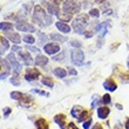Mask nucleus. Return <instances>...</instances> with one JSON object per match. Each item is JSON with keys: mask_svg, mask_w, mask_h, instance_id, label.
Returning <instances> with one entry per match:
<instances>
[{"mask_svg": "<svg viewBox=\"0 0 129 129\" xmlns=\"http://www.w3.org/2000/svg\"><path fill=\"white\" fill-rule=\"evenodd\" d=\"M64 56H66V53L61 52V53H59V55H54V56H53V60H54V61H62L64 59Z\"/></svg>", "mask_w": 129, "mask_h": 129, "instance_id": "obj_34", "label": "nucleus"}, {"mask_svg": "<svg viewBox=\"0 0 129 129\" xmlns=\"http://www.w3.org/2000/svg\"><path fill=\"white\" fill-rule=\"evenodd\" d=\"M127 66L129 67V56H128V59H127Z\"/></svg>", "mask_w": 129, "mask_h": 129, "instance_id": "obj_51", "label": "nucleus"}, {"mask_svg": "<svg viewBox=\"0 0 129 129\" xmlns=\"http://www.w3.org/2000/svg\"><path fill=\"white\" fill-rule=\"evenodd\" d=\"M103 88L106 90H108V92H115L116 88H117V85H116V82L113 79H107L103 82Z\"/></svg>", "mask_w": 129, "mask_h": 129, "instance_id": "obj_13", "label": "nucleus"}, {"mask_svg": "<svg viewBox=\"0 0 129 129\" xmlns=\"http://www.w3.org/2000/svg\"><path fill=\"white\" fill-rule=\"evenodd\" d=\"M71 46L72 47H75V48H81L82 44L78 40H71Z\"/></svg>", "mask_w": 129, "mask_h": 129, "instance_id": "obj_38", "label": "nucleus"}, {"mask_svg": "<svg viewBox=\"0 0 129 129\" xmlns=\"http://www.w3.org/2000/svg\"><path fill=\"white\" fill-rule=\"evenodd\" d=\"M92 129H103V128H102V124H100V123H96V124H94V127H93Z\"/></svg>", "mask_w": 129, "mask_h": 129, "instance_id": "obj_47", "label": "nucleus"}, {"mask_svg": "<svg viewBox=\"0 0 129 129\" xmlns=\"http://www.w3.org/2000/svg\"><path fill=\"white\" fill-rule=\"evenodd\" d=\"M20 51H22V48L19 47L18 45H14L13 47H12V53H19Z\"/></svg>", "mask_w": 129, "mask_h": 129, "instance_id": "obj_42", "label": "nucleus"}, {"mask_svg": "<svg viewBox=\"0 0 129 129\" xmlns=\"http://www.w3.org/2000/svg\"><path fill=\"white\" fill-rule=\"evenodd\" d=\"M115 107H116V108H117V109H119V110H122V109H123V107H122V106H121V105H120V103H116V105H115Z\"/></svg>", "mask_w": 129, "mask_h": 129, "instance_id": "obj_48", "label": "nucleus"}, {"mask_svg": "<svg viewBox=\"0 0 129 129\" xmlns=\"http://www.w3.org/2000/svg\"><path fill=\"white\" fill-rule=\"evenodd\" d=\"M0 28H1V32H4V33H8V32L13 28V24L7 22V21H3V22L0 24Z\"/></svg>", "mask_w": 129, "mask_h": 129, "instance_id": "obj_25", "label": "nucleus"}, {"mask_svg": "<svg viewBox=\"0 0 129 129\" xmlns=\"http://www.w3.org/2000/svg\"><path fill=\"white\" fill-rule=\"evenodd\" d=\"M32 21L34 24L39 25L40 27H48L53 22V18L51 14L46 13V11L40 5H35L32 14Z\"/></svg>", "mask_w": 129, "mask_h": 129, "instance_id": "obj_1", "label": "nucleus"}, {"mask_svg": "<svg viewBox=\"0 0 129 129\" xmlns=\"http://www.w3.org/2000/svg\"><path fill=\"white\" fill-rule=\"evenodd\" d=\"M54 122L61 129H66V115H64V114H58V115H55Z\"/></svg>", "mask_w": 129, "mask_h": 129, "instance_id": "obj_16", "label": "nucleus"}, {"mask_svg": "<svg viewBox=\"0 0 129 129\" xmlns=\"http://www.w3.org/2000/svg\"><path fill=\"white\" fill-rule=\"evenodd\" d=\"M126 129H129V117H127L126 120Z\"/></svg>", "mask_w": 129, "mask_h": 129, "instance_id": "obj_49", "label": "nucleus"}, {"mask_svg": "<svg viewBox=\"0 0 129 129\" xmlns=\"http://www.w3.org/2000/svg\"><path fill=\"white\" fill-rule=\"evenodd\" d=\"M38 38H39V44L40 45H44L46 44V41H47V35L45 33H42V32H38Z\"/></svg>", "mask_w": 129, "mask_h": 129, "instance_id": "obj_30", "label": "nucleus"}, {"mask_svg": "<svg viewBox=\"0 0 129 129\" xmlns=\"http://www.w3.org/2000/svg\"><path fill=\"white\" fill-rule=\"evenodd\" d=\"M59 19H60V21H63V22H67V21L72 20V18H73V15L72 14H68V13H64V12H62V13H60V15H59Z\"/></svg>", "mask_w": 129, "mask_h": 129, "instance_id": "obj_28", "label": "nucleus"}, {"mask_svg": "<svg viewBox=\"0 0 129 129\" xmlns=\"http://www.w3.org/2000/svg\"><path fill=\"white\" fill-rule=\"evenodd\" d=\"M11 63L8 62V60H4V59H1V76H0V79H1V81H4L5 79L8 76V74H10L11 72Z\"/></svg>", "mask_w": 129, "mask_h": 129, "instance_id": "obj_8", "label": "nucleus"}, {"mask_svg": "<svg viewBox=\"0 0 129 129\" xmlns=\"http://www.w3.org/2000/svg\"><path fill=\"white\" fill-rule=\"evenodd\" d=\"M14 26H15V28H17L18 31H20V32H29V33H33V32L37 31L35 27H34V25L28 24L26 20H19Z\"/></svg>", "mask_w": 129, "mask_h": 129, "instance_id": "obj_6", "label": "nucleus"}, {"mask_svg": "<svg viewBox=\"0 0 129 129\" xmlns=\"http://www.w3.org/2000/svg\"><path fill=\"white\" fill-rule=\"evenodd\" d=\"M83 110H85V109L82 108L81 106H74V107L72 108V110H71V114H72V116H73V117H75V119L78 120L79 116L81 115Z\"/></svg>", "mask_w": 129, "mask_h": 129, "instance_id": "obj_22", "label": "nucleus"}, {"mask_svg": "<svg viewBox=\"0 0 129 129\" xmlns=\"http://www.w3.org/2000/svg\"><path fill=\"white\" fill-rule=\"evenodd\" d=\"M22 41L24 42H26V44H28V45H33L34 42H35V39H34V37H32L31 34H26V35H24L22 37Z\"/></svg>", "mask_w": 129, "mask_h": 129, "instance_id": "obj_29", "label": "nucleus"}, {"mask_svg": "<svg viewBox=\"0 0 129 129\" xmlns=\"http://www.w3.org/2000/svg\"><path fill=\"white\" fill-rule=\"evenodd\" d=\"M96 113H98V117H99V119L105 120V119H107V116L109 115L110 109H109L107 106H103V107H99L98 110H96Z\"/></svg>", "mask_w": 129, "mask_h": 129, "instance_id": "obj_14", "label": "nucleus"}, {"mask_svg": "<svg viewBox=\"0 0 129 129\" xmlns=\"http://www.w3.org/2000/svg\"><path fill=\"white\" fill-rule=\"evenodd\" d=\"M24 93L21 92H12L11 93V98L13 99V100H15V101H21L22 100V98H24Z\"/></svg>", "mask_w": 129, "mask_h": 129, "instance_id": "obj_27", "label": "nucleus"}, {"mask_svg": "<svg viewBox=\"0 0 129 129\" xmlns=\"http://www.w3.org/2000/svg\"><path fill=\"white\" fill-rule=\"evenodd\" d=\"M71 59L72 62L76 66H82L85 62V53L80 48H74L71 51Z\"/></svg>", "mask_w": 129, "mask_h": 129, "instance_id": "obj_4", "label": "nucleus"}, {"mask_svg": "<svg viewBox=\"0 0 129 129\" xmlns=\"http://www.w3.org/2000/svg\"><path fill=\"white\" fill-rule=\"evenodd\" d=\"M110 102H112V98H110L109 94H105V95L102 96V103L103 105H109Z\"/></svg>", "mask_w": 129, "mask_h": 129, "instance_id": "obj_36", "label": "nucleus"}, {"mask_svg": "<svg viewBox=\"0 0 129 129\" xmlns=\"http://www.w3.org/2000/svg\"><path fill=\"white\" fill-rule=\"evenodd\" d=\"M76 1H78V0H76Z\"/></svg>", "mask_w": 129, "mask_h": 129, "instance_id": "obj_52", "label": "nucleus"}, {"mask_svg": "<svg viewBox=\"0 0 129 129\" xmlns=\"http://www.w3.org/2000/svg\"><path fill=\"white\" fill-rule=\"evenodd\" d=\"M55 27L58 28V29L61 32V33H64V34H68L69 32L72 31V27H71V26H69L67 22H63V21H56Z\"/></svg>", "mask_w": 129, "mask_h": 129, "instance_id": "obj_12", "label": "nucleus"}, {"mask_svg": "<svg viewBox=\"0 0 129 129\" xmlns=\"http://www.w3.org/2000/svg\"><path fill=\"white\" fill-rule=\"evenodd\" d=\"M88 14H80L72 22V28L76 34H85L87 25H88Z\"/></svg>", "mask_w": 129, "mask_h": 129, "instance_id": "obj_2", "label": "nucleus"}, {"mask_svg": "<svg viewBox=\"0 0 129 129\" xmlns=\"http://www.w3.org/2000/svg\"><path fill=\"white\" fill-rule=\"evenodd\" d=\"M0 44H1V54H4L5 51H7L10 48V44H8L6 38H4V37L0 38Z\"/></svg>", "mask_w": 129, "mask_h": 129, "instance_id": "obj_26", "label": "nucleus"}, {"mask_svg": "<svg viewBox=\"0 0 129 129\" xmlns=\"http://www.w3.org/2000/svg\"><path fill=\"white\" fill-rule=\"evenodd\" d=\"M45 53H47L48 55H55L56 53L60 52V46L55 42H51V44H46L44 46Z\"/></svg>", "mask_w": 129, "mask_h": 129, "instance_id": "obj_9", "label": "nucleus"}, {"mask_svg": "<svg viewBox=\"0 0 129 129\" xmlns=\"http://www.w3.org/2000/svg\"><path fill=\"white\" fill-rule=\"evenodd\" d=\"M67 129H79V128L75 126V123L69 122V123H68V126H67Z\"/></svg>", "mask_w": 129, "mask_h": 129, "instance_id": "obj_45", "label": "nucleus"}, {"mask_svg": "<svg viewBox=\"0 0 129 129\" xmlns=\"http://www.w3.org/2000/svg\"><path fill=\"white\" fill-rule=\"evenodd\" d=\"M7 38H8V40L12 41L14 45H19L21 42V37L20 34L17 33V32H8V33H6Z\"/></svg>", "mask_w": 129, "mask_h": 129, "instance_id": "obj_15", "label": "nucleus"}, {"mask_svg": "<svg viewBox=\"0 0 129 129\" xmlns=\"http://www.w3.org/2000/svg\"><path fill=\"white\" fill-rule=\"evenodd\" d=\"M34 126H35V128H37V129H49L48 122L45 119H42V117L38 119L37 121L34 122Z\"/></svg>", "mask_w": 129, "mask_h": 129, "instance_id": "obj_20", "label": "nucleus"}, {"mask_svg": "<svg viewBox=\"0 0 129 129\" xmlns=\"http://www.w3.org/2000/svg\"><path fill=\"white\" fill-rule=\"evenodd\" d=\"M26 49L29 52H33V53H40V49L38 47H34V46H31V45H27L26 46Z\"/></svg>", "mask_w": 129, "mask_h": 129, "instance_id": "obj_37", "label": "nucleus"}, {"mask_svg": "<svg viewBox=\"0 0 129 129\" xmlns=\"http://www.w3.org/2000/svg\"><path fill=\"white\" fill-rule=\"evenodd\" d=\"M32 93H35V94H39V95L46 96V98L49 96V93H46V92H44V90H41V89H37V88L32 89Z\"/></svg>", "mask_w": 129, "mask_h": 129, "instance_id": "obj_35", "label": "nucleus"}, {"mask_svg": "<svg viewBox=\"0 0 129 129\" xmlns=\"http://www.w3.org/2000/svg\"><path fill=\"white\" fill-rule=\"evenodd\" d=\"M85 37L87 38V39H90V38H93V33L90 31H89V32H85Z\"/></svg>", "mask_w": 129, "mask_h": 129, "instance_id": "obj_46", "label": "nucleus"}, {"mask_svg": "<svg viewBox=\"0 0 129 129\" xmlns=\"http://www.w3.org/2000/svg\"><path fill=\"white\" fill-rule=\"evenodd\" d=\"M67 71H68V74H71V75H76V74H78V73H76V71H75L74 68H72V67H68Z\"/></svg>", "mask_w": 129, "mask_h": 129, "instance_id": "obj_44", "label": "nucleus"}, {"mask_svg": "<svg viewBox=\"0 0 129 129\" xmlns=\"http://www.w3.org/2000/svg\"><path fill=\"white\" fill-rule=\"evenodd\" d=\"M18 55H19V59H20L21 61L24 62V64H26V66H31V64L35 61V60H33V58L31 56V54L27 53V52L20 51L19 53H18Z\"/></svg>", "mask_w": 129, "mask_h": 129, "instance_id": "obj_11", "label": "nucleus"}, {"mask_svg": "<svg viewBox=\"0 0 129 129\" xmlns=\"http://www.w3.org/2000/svg\"><path fill=\"white\" fill-rule=\"evenodd\" d=\"M12 113V109L10 108V107H5V108L3 109V114H4V117H8L10 116V114Z\"/></svg>", "mask_w": 129, "mask_h": 129, "instance_id": "obj_39", "label": "nucleus"}, {"mask_svg": "<svg viewBox=\"0 0 129 129\" xmlns=\"http://www.w3.org/2000/svg\"><path fill=\"white\" fill-rule=\"evenodd\" d=\"M95 3L96 4H105L106 0H95Z\"/></svg>", "mask_w": 129, "mask_h": 129, "instance_id": "obj_50", "label": "nucleus"}, {"mask_svg": "<svg viewBox=\"0 0 129 129\" xmlns=\"http://www.w3.org/2000/svg\"><path fill=\"white\" fill-rule=\"evenodd\" d=\"M81 11V5L76 0H63L62 1V12L68 14H78Z\"/></svg>", "mask_w": 129, "mask_h": 129, "instance_id": "obj_3", "label": "nucleus"}, {"mask_svg": "<svg viewBox=\"0 0 129 129\" xmlns=\"http://www.w3.org/2000/svg\"><path fill=\"white\" fill-rule=\"evenodd\" d=\"M96 32H98V34L100 35V38L106 37V34L108 32V29H107V21L98 25V26H96Z\"/></svg>", "mask_w": 129, "mask_h": 129, "instance_id": "obj_17", "label": "nucleus"}, {"mask_svg": "<svg viewBox=\"0 0 129 129\" xmlns=\"http://www.w3.org/2000/svg\"><path fill=\"white\" fill-rule=\"evenodd\" d=\"M92 122H93V120L89 117L88 120H86L85 122H83V129H89L90 128V124H92Z\"/></svg>", "mask_w": 129, "mask_h": 129, "instance_id": "obj_41", "label": "nucleus"}, {"mask_svg": "<svg viewBox=\"0 0 129 129\" xmlns=\"http://www.w3.org/2000/svg\"><path fill=\"white\" fill-rule=\"evenodd\" d=\"M41 3L46 5V7H47V10H48V13L51 14V15H56V17L60 15V7L58 5H55L53 3H47L45 0H42Z\"/></svg>", "mask_w": 129, "mask_h": 129, "instance_id": "obj_10", "label": "nucleus"}, {"mask_svg": "<svg viewBox=\"0 0 129 129\" xmlns=\"http://www.w3.org/2000/svg\"><path fill=\"white\" fill-rule=\"evenodd\" d=\"M33 102H34L33 96H31L29 94H25L24 98H22V100L20 101V105L22 106V107H26V108H27V107H29Z\"/></svg>", "mask_w": 129, "mask_h": 129, "instance_id": "obj_19", "label": "nucleus"}, {"mask_svg": "<svg viewBox=\"0 0 129 129\" xmlns=\"http://www.w3.org/2000/svg\"><path fill=\"white\" fill-rule=\"evenodd\" d=\"M85 120H88V110H87V109H85V110L82 112V114L79 116L78 121L79 122H83Z\"/></svg>", "mask_w": 129, "mask_h": 129, "instance_id": "obj_32", "label": "nucleus"}, {"mask_svg": "<svg viewBox=\"0 0 129 129\" xmlns=\"http://www.w3.org/2000/svg\"><path fill=\"white\" fill-rule=\"evenodd\" d=\"M24 78H25V80L28 82L38 80V79L40 78V72H39V69H37V68H27Z\"/></svg>", "mask_w": 129, "mask_h": 129, "instance_id": "obj_7", "label": "nucleus"}, {"mask_svg": "<svg viewBox=\"0 0 129 129\" xmlns=\"http://www.w3.org/2000/svg\"><path fill=\"white\" fill-rule=\"evenodd\" d=\"M49 38H51V40L56 41V42H59V44H63V42H66V41L68 40L67 37H63V35L58 34V33H51L49 34Z\"/></svg>", "mask_w": 129, "mask_h": 129, "instance_id": "obj_18", "label": "nucleus"}, {"mask_svg": "<svg viewBox=\"0 0 129 129\" xmlns=\"http://www.w3.org/2000/svg\"><path fill=\"white\" fill-rule=\"evenodd\" d=\"M41 83L45 85L48 88H53L54 87V82H53V79L49 78V76H42L41 78Z\"/></svg>", "mask_w": 129, "mask_h": 129, "instance_id": "obj_24", "label": "nucleus"}, {"mask_svg": "<svg viewBox=\"0 0 129 129\" xmlns=\"http://www.w3.org/2000/svg\"><path fill=\"white\" fill-rule=\"evenodd\" d=\"M89 15L93 18H99L100 17V11L98 10V8H90V11H89Z\"/></svg>", "mask_w": 129, "mask_h": 129, "instance_id": "obj_33", "label": "nucleus"}, {"mask_svg": "<svg viewBox=\"0 0 129 129\" xmlns=\"http://www.w3.org/2000/svg\"><path fill=\"white\" fill-rule=\"evenodd\" d=\"M19 76H12V78H11V83H12V85H14V86H19L20 85V82H19Z\"/></svg>", "mask_w": 129, "mask_h": 129, "instance_id": "obj_40", "label": "nucleus"}, {"mask_svg": "<svg viewBox=\"0 0 129 129\" xmlns=\"http://www.w3.org/2000/svg\"><path fill=\"white\" fill-rule=\"evenodd\" d=\"M6 59L8 60V62H10L11 66H12V68H13V75L14 76H19L21 69H22V66H21L20 62H18V60H17V58H15V55H14V53L8 54Z\"/></svg>", "mask_w": 129, "mask_h": 129, "instance_id": "obj_5", "label": "nucleus"}, {"mask_svg": "<svg viewBox=\"0 0 129 129\" xmlns=\"http://www.w3.org/2000/svg\"><path fill=\"white\" fill-rule=\"evenodd\" d=\"M121 79H122L123 82H129V74H127V73L121 74Z\"/></svg>", "mask_w": 129, "mask_h": 129, "instance_id": "obj_43", "label": "nucleus"}, {"mask_svg": "<svg viewBox=\"0 0 129 129\" xmlns=\"http://www.w3.org/2000/svg\"><path fill=\"white\" fill-rule=\"evenodd\" d=\"M100 102H102V100H100L99 94H94V95H93V98H92V108H95Z\"/></svg>", "mask_w": 129, "mask_h": 129, "instance_id": "obj_31", "label": "nucleus"}, {"mask_svg": "<svg viewBox=\"0 0 129 129\" xmlns=\"http://www.w3.org/2000/svg\"><path fill=\"white\" fill-rule=\"evenodd\" d=\"M53 73H54V75L56 76V78H59V79H63V78H66V75L68 74V72H66V69H63V68H61V67L55 68Z\"/></svg>", "mask_w": 129, "mask_h": 129, "instance_id": "obj_23", "label": "nucleus"}, {"mask_svg": "<svg viewBox=\"0 0 129 129\" xmlns=\"http://www.w3.org/2000/svg\"><path fill=\"white\" fill-rule=\"evenodd\" d=\"M48 62H49V60H48V58L45 56V55L39 54L37 58H35V64H37V66H40V67H45Z\"/></svg>", "mask_w": 129, "mask_h": 129, "instance_id": "obj_21", "label": "nucleus"}]
</instances>
